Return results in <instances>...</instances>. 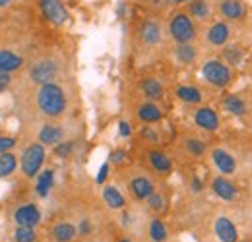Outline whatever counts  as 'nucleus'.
Returning a JSON list of instances; mask_svg holds the SVG:
<instances>
[{"label":"nucleus","mask_w":252,"mask_h":242,"mask_svg":"<svg viewBox=\"0 0 252 242\" xmlns=\"http://www.w3.org/2000/svg\"><path fill=\"white\" fill-rule=\"evenodd\" d=\"M35 105L39 109V113L45 119L57 121L63 119L68 111V97L63 86H59L57 82L53 84H45V86H37L35 93Z\"/></svg>","instance_id":"obj_1"},{"label":"nucleus","mask_w":252,"mask_h":242,"mask_svg":"<svg viewBox=\"0 0 252 242\" xmlns=\"http://www.w3.org/2000/svg\"><path fill=\"white\" fill-rule=\"evenodd\" d=\"M167 31L175 43H194L198 39V26L187 14V10H175L171 14Z\"/></svg>","instance_id":"obj_2"},{"label":"nucleus","mask_w":252,"mask_h":242,"mask_svg":"<svg viewBox=\"0 0 252 242\" xmlns=\"http://www.w3.org/2000/svg\"><path fill=\"white\" fill-rule=\"evenodd\" d=\"M28 76H30V82L35 86L53 84L61 76V62L55 57H41L35 62H32Z\"/></svg>","instance_id":"obj_3"},{"label":"nucleus","mask_w":252,"mask_h":242,"mask_svg":"<svg viewBox=\"0 0 252 242\" xmlns=\"http://www.w3.org/2000/svg\"><path fill=\"white\" fill-rule=\"evenodd\" d=\"M233 68L229 64L221 60V59H210L202 64V78L206 84H210L212 88L223 90L233 82Z\"/></svg>","instance_id":"obj_4"},{"label":"nucleus","mask_w":252,"mask_h":242,"mask_svg":"<svg viewBox=\"0 0 252 242\" xmlns=\"http://www.w3.org/2000/svg\"><path fill=\"white\" fill-rule=\"evenodd\" d=\"M45 159H47V150H45V146L39 144V142L30 144V146L22 151V161H20L24 177L35 179V177L41 173V169H43V165H45Z\"/></svg>","instance_id":"obj_5"},{"label":"nucleus","mask_w":252,"mask_h":242,"mask_svg":"<svg viewBox=\"0 0 252 242\" xmlns=\"http://www.w3.org/2000/svg\"><path fill=\"white\" fill-rule=\"evenodd\" d=\"M231 37H233V28L225 20L210 22L206 31H204V41L212 49H223L225 45H229Z\"/></svg>","instance_id":"obj_6"},{"label":"nucleus","mask_w":252,"mask_h":242,"mask_svg":"<svg viewBox=\"0 0 252 242\" xmlns=\"http://www.w3.org/2000/svg\"><path fill=\"white\" fill-rule=\"evenodd\" d=\"M218 14L221 20L233 24V22H241L247 18L249 8L245 4V0H220L218 2Z\"/></svg>","instance_id":"obj_7"},{"label":"nucleus","mask_w":252,"mask_h":242,"mask_svg":"<svg viewBox=\"0 0 252 242\" xmlns=\"http://www.w3.org/2000/svg\"><path fill=\"white\" fill-rule=\"evenodd\" d=\"M39 8L45 20L53 26H63L68 22V10L63 0H39Z\"/></svg>","instance_id":"obj_8"},{"label":"nucleus","mask_w":252,"mask_h":242,"mask_svg":"<svg viewBox=\"0 0 252 242\" xmlns=\"http://www.w3.org/2000/svg\"><path fill=\"white\" fill-rule=\"evenodd\" d=\"M210 157H212V163H214V167L218 169L220 175L233 177L237 173V159H235V155L229 151V150H225V148H214L212 153H210Z\"/></svg>","instance_id":"obj_9"},{"label":"nucleus","mask_w":252,"mask_h":242,"mask_svg":"<svg viewBox=\"0 0 252 242\" xmlns=\"http://www.w3.org/2000/svg\"><path fill=\"white\" fill-rule=\"evenodd\" d=\"M128 192L132 194L134 200L146 202L154 192H156V182L146 175H136L128 181Z\"/></svg>","instance_id":"obj_10"},{"label":"nucleus","mask_w":252,"mask_h":242,"mask_svg":"<svg viewBox=\"0 0 252 242\" xmlns=\"http://www.w3.org/2000/svg\"><path fill=\"white\" fill-rule=\"evenodd\" d=\"M194 124L200 128V130H206V132H218L220 130V115L212 109V107H208V105H202V107H198L196 111H194Z\"/></svg>","instance_id":"obj_11"},{"label":"nucleus","mask_w":252,"mask_h":242,"mask_svg":"<svg viewBox=\"0 0 252 242\" xmlns=\"http://www.w3.org/2000/svg\"><path fill=\"white\" fill-rule=\"evenodd\" d=\"M210 188H212V192L220 200H223V202H235L237 196H239V190H237L235 182L231 181V177H225V175L214 177L212 182H210Z\"/></svg>","instance_id":"obj_12"},{"label":"nucleus","mask_w":252,"mask_h":242,"mask_svg":"<svg viewBox=\"0 0 252 242\" xmlns=\"http://www.w3.org/2000/svg\"><path fill=\"white\" fill-rule=\"evenodd\" d=\"M138 37H140V43L144 47H158L163 39V30L159 26L158 20H144L140 30H138Z\"/></svg>","instance_id":"obj_13"},{"label":"nucleus","mask_w":252,"mask_h":242,"mask_svg":"<svg viewBox=\"0 0 252 242\" xmlns=\"http://www.w3.org/2000/svg\"><path fill=\"white\" fill-rule=\"evenodd\" d=\"M187 14L198 24H210L214 20V6L210 0H190L187 4Z\"/></svg>","instance_id":"obj_14"},{"label":"nucleus","mask_w":252,"mask_h":242,"mask_svg":"<svg viewBox=\"0 0 252 242\" xmlns=\"http://www.w3.org/2000/svg\"><path fill=\"white\" fill-rule=\"evenodd\" d=\"M214 233L220 239V242H239V229H237V225L227 215L216 217V221H214Z\"/></svg>","instance_id":"obj_15"},{"label":"nucleus","mask_w":252,"mask_h":242,"mask_svg":"<svg viewBox=\"0 0 252 242\" xmlns=\"http://www.w3.org/2000/svg\"><path fill=\"white\" fill-rule=\"evenodd\" d=\"M14 221L20 227H37L41 223V210L35 204H24L14 212Z\"/></svg>","instance_id":"obj_16"},{"label":"nucleus","mask_w":252,"mask_h":242,"mask_svg":"<svg viewBox=\"0 0 252 242\" xmlns=\"http://www.w3.org/2000/svg\"><path fill=\"white\" fill-rule=\"evenodd\" d=\"M146 155H148V163H150V167H152L158 175L167 177V175L173 173V161H171V157H169L165 151H161V150H150Z\"/></svg>","instance_id":"obj_17"},{"label":"nucleus","mask_w":252,"mask_h":242,"mask_svg":"<svg viewBox=\"0 0 252 242\" xmlns=\"http://www.w3.org/2000/svg\"><path fill=\"white\" fill-rule=\"evenodd\" d=\"M64 136H66V132H64L61 124H45V126H41V130L37 134V140L43 146H53L55 148L57 144L64 142Z\"/></svg>","instance_id":"obj_18"},{"label":"nucleus","mask_w":252,"mask_h":242,"mask_svg":"<svg viewBox=\"0 0 252 242\" xmlns=\"http://www.w3.org/2000/svg\"><path fill=\"white\" fill-rule=\"evenodd\" d=\"M140 90L144 93L146 101H159L165 95V84L156 76H148L140 82Z\"/></svg>","instance_id":"obj_19"},{"label":"nucleus","mask_w":252,"mask_h":242,"mask_svg":"<svg viewBox=\"0 0 252 242\" xmlns=\"http://www.w3.org/2000/svg\"><path fill=\"white\" fill-rule=\"evenodd\" d=\"M101 198H103V202H105V206H107L109 210L119 212V210H125L126 208L125 194H123L117 186H113V184L103 186V190H101Z\"/></svg>","instance_id":"obj_20"},{"label":"nucleus","mask_w":252,"mask_h":242,"mask_svg":"<svg viewBox=\"0 0 252 242\" xmlns=\"http://www.w3.org/2000/svg\"><path fill=\"white\" fill-rule=\"evenodd\" d=\"M138 121L144 124H156V122L163 121V111L159 109V105L156 101H144L138 111H136Z\"/></svg>","instance_id":"obj_21"},{"label":"nucleus","mask_w":252,"mask_h":242,"mask_svg":"<svg viewBox=\"0 0 252 242\" xmlns=\"http://www.w3.org/2000/svg\"><path fill=\"white\" fill-rule=\"evenodd\" d=\"M198 55H200V51L194 43H177V47H175V59L185 66L194 64L198 60Z\"/></svg>","instance_id":"obj_22"},{"label":"nucleus","mask_w":252,"mask_h":242,"mask_svg":"<svg viewBox=\"0 0 252 242\" xmlns=\"http://www.w3.org/2000/svg\"><path fill=\"white\" fill-rule=\"evenodd\" d=\"M22 66H24V59L18 53L8 51V49H2L0 51V72L12 74V72L20 70Z\"/></svg>","instance_id":"obj_23"},{"label":"nucleus","mask_w":252,"mask_h":242,"mask_svg":"<svg viewBox=\"0 0 252 242\" xmlns=\"http://www.w3.org/2000/svg\"><path fill=\"white\" fill-rule=\"evenodd\" d=\"M53 184H55V171H53V169L41 171V173L35 177V192H37V196L47 198L49 192H51V188H53Z\"/></svg>","instance_id":"obj_24"},{"label":"nucleus","mask_w":252,"mask_h":242,"mask_svg":"<svg viewBox=\"0 0 252 242\" xmlns=\"http://www.w3.org/2000/svg\"><path fill=\"white\" fill-rule=\"evenodd\" d=\"M175 95H177L179 101H183L187 105H200L202 99H204L202 91L198 90L196 86H179L175 90Z\"/></svg>","instance_id":"obj_25"},{"label":"nucleus","mask_w":252,"mask_h":242,"mask_svg":"<svg viewBox=\"0 0 252 242\" xmlns=\"http://www.w3.org/2000/svg\"><path fill=\"white\" fill-rule=\"evenodd\" d=\"M78 235V227L68 223V221H63V223H57L53 227V239L55 242H72Z\"/></svg>","instance_id":"obj_26"},{"label":"nucleus","mask_w":252,"mask_h":242,"mask_svg":"<svg viewBox=\"0 0 252 242\" xmlns=\"http://www.w3.org/2000/svg\"><path fill=\"white\" fill-rule=\"evenodd\" d=\"M223 109L229 115H233V117H243L249 111L247 109V101L241 95H229V97H225L223 99Z\"/></svg>","instance_id":"obj_27"},{"label":"nucleus","mask_w":252,"mask_h":242,"mask_svg":"<svg viewBox=\"0 0 252 242\" xmlns=\"http://www.w3.org/2000/svg\"><path fill=\"white\" fill-rule=\"evenodd\" d=\"M243 59H245V53H243V49L239 45H225L223 51H221V60L225 64H229L231 68L239 66L243 62Z\"/></svg>","instance_id":"obj_28"},{"label":"nucleus","mask_w":252,"mask_h":242,"mask_svg":"<svg viewBox=\"0 0 252 242\" xmlns=\"http://www.w3.org/2000/svg\"><path fill=\"white\" fill-rule=\"evenodd\" d=\"M18 169V157L16 153L12 151H6V153H0V179H8L16 173Z\"/></svg>","instance_id":"obj_29"},{"label":"nucleus","mask_w":252,"mask_h":242,"mask_svg":"<svg viewBox=\"0 0 252 242\" xmlns=\"http://www.w3.org/2000/svg\"><path fill=\"white\" fill-rule=\"evenodd\" d=\"M148 237L152 239V242H167L169 239V231L165 227V223L161 219H152L148 225Z\"/></svg>","instance_id":"obj_30"},{"label":"nucleus","mask_w":252,"mask_h":242,"mask_svg":"<svg viewBox=\"0 0 252 242\" xmlns=\"http://www.w3.org/2000/svg\"><path fill=\"white\" fill-rule=\"evenodd\" d=\"M185 150L189 151V155L192 157H204L206 151H208V146L200 140V138H196V136H189V138H185Z\"/></svg>","instance_id":"obj_31"},{"label":"nucleus","mask_w":252,"mask_h":242,"mask_svg":"<svg viewBox=\"0 0 252 242\" xmlns=\"http://www.w3.org/2000/svg\"><path fill=\"white\" fill-rule=\"evenodd\" d=\"M146 204H148V208H150L152 212H156V213H163L167 210V198H165L161 192H154V194L146 200Z\"/></svg>","instance_id":"obj_32"},{"label":"nucleus","mask_w":252,"mask_h":242,"mask_svg":"<svg viewBox=\"0 0 252 242\" xmlns=\"http://www.w3.org/2000/svg\"><path fill=\"white\" fill-rule=\"evenodd\" d=\"M37 239V233H35V229L33 227H16V231H14V241L16 242H35Z\"/></svg>","instance_id":"obj_33"},{"label":"nucleus","mask_w":252,"mask_h":242,"mask_svg":"<svg viewBox=\"0 0 252 242\" xmlns=\"http://www.w3.org/2000/svg\"><path fill=\"white\" fill-rule=\"evenodd\" d=\"M140 136H142V140H146V142H150V144H159L161 142V136H159V132L154 128V124H146L142 130H140Z\"/></svg>","instance_id":"obj_34"},{"label":"nucleus","mask_w":252,"mask_h":242,"mask_svg":"<svg viewBox=\"0 0 252 242\" xmlns=\"http://www.w3.org/2000/svg\"><path fill=\"white\" fill-rule=\"evenodd\" d=\"M55 153H57L59 157H63V159L70 157V155L74 153V142L64 140V142H61V144H57V146H55Z\"/></svg>","instance_id":"obj_35"},{"label":"nucleus","mask_w":252,"mask_h":242,"mask_svg":"<svg viewBox=\"0 0 252 242\" xmlns=\"http://www.w3.org/2000/svg\"><path fill=\"white\" fill-rule=\"evenodd\" d=\"M16 138L12 136H0V153H6V151H12L16 148Z\"/></svg>","instance_id":"obj_36"},{"label":"nucleus","mask_w":252,"mask_h":242,"mask_svg":"<svg viewBox=\"0 0 252 242\" xmlns=\"http://www.w3.org/2000/svg\"><path fill=\"white\" fill-rule=\"evenodd\" d=\"M10 86H12V76L6 74V72H0V93L6 91Z\"/></svg>","instance_id":"obj_37"},{"label":"nucleus","mask_w":252,"mask_h":242,"mask_svg":"<svg viewBox=\"0 0 252 242\" xmlns=\"http://www.w3.org/2000/svg\"><path fill=\"white\" fill-rule=\"evenodd\" d=\"M78 235H82V237L92 235V223H90L88 219H84V221L80 223V227H78Z\"/></svg>","instance_id":"obj_38"},{"label":"nucleus","mask_w":252,"mask_h":242,"mask_svg":"<svg viewBox=\"0 0 252 242\" xmlns=\"http://www.w3.org/2000/svg\"><path fill=\"white\" fill-rule=\"evenodd\" d=\"M125 157H126L125 150H115V151L111 153L109 161H111V163H115V165H119V163H123V161H125Z\"/></svg>","instance_id":"obj_39"},{"label":"nucleus","mask_w":252,"mask_h":242,"mask_svg":"<svg viewBox=\"0 0 252 242\" xmlns=\"http://www.w3.org/2000/svg\"><path fill=\"white\" fill-rule=\"evenodd\" d=\"M107 177H109V163H105V165L101 167V171H99V175H97V184H103Z\"/></svg>","instance_id":"obj_40"},{"label":"nucleus","mask_w":252,"mask_h":242,"mask_svg":"<svg viewBox=\"0 0 252 242\" xmlns=\"http://www.w3.org/2000/svg\"><path fill=\"white\" fill-rule=\"evenodd\" d=\"M190 188H192V192H202V190H204V182L200 181L198 177H194V179L190 181Z\"/></svg>","instance_id":"obj_41"},{"label":"nucleus","mask_w":252,"mask_h":242,"mask_svg":"<svg viewBox=\"0 0 252 242\" xmlns=\"http://www.w3.org/2000/svg\"><path fill=\"white\" fill-rule=\"evenodd\" d=\"M130 132H132V130H130V124H128V122H121V124H119V134H121V136H123V138H128V136H130Z\"/></svg>","instance_id":"obj_42"},{"label":"nucleus","mask_w":252,"mask_h":242,"mask_svg":"<svg viewBox=\"0 0 252 242\" xmlns=\"http://www.w3.org/2000/svg\"><path fill=\"white\" fill-rule=\"evenodd\" d=\"M10 4H12V0H0V8H6Z\"/></svg>","instance_id":"obj_43"},{"label":"nucleus","mask_w":252,"mask_h":242,"mask_svg":"<svg viewBox=\"0 0 252 242\" xmlns=\"http://www.w3.org/2000/svg\"><path fill=\"white\" fill-rule=\"evenodd\" d=\"M169 2H173V4H183V2H190V0H169Z\"/></svg>","instance_id":"obj_44"},{"label":"nucleus","mask_w":252,"mask_h":242,"mask_svg":"<svg viewBox=\"0 0 252 242\" xmlns=\"http://www.w3.org/2000/svg\"><path fill=\"white\" fill-rule=\"evenodd\" d=\"M119 242H132V241H130V239H121Z\"/></svg>","instance_id":"obj_45"},{"label":"nucleus","mask_w":252,"mask_h":242,"mask_svg":"<svg viewBox=\"0 0 252 242\" xmlns=\"http://www.w3.org/2000/svg\"><path fill=\"white\" fill-rule=\"evenodd\" d=\"M239 242H247V241H239Z\"/></svg>","instance_id":"obj_46"}]
</instances>
